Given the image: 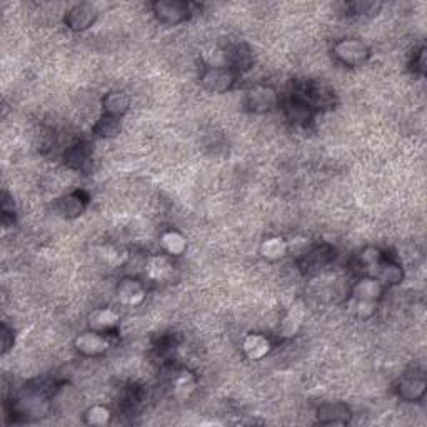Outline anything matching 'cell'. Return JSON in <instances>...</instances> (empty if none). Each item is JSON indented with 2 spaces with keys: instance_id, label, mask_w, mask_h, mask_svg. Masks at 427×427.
Instances as JSON below:
<instances>
[{
  "instance_id": "obj_1",
  "label": "cell",
  "mask_w": 427,
  "mask_h": 427,
  "mask_svg": "<svg viewBox=\"0 0 427 427\" xmlns=\"http://www.w3.org/2000/svg\"><path fill=\"white\" fill-rule=\"evenodd\" d=\"M237 72L227 66H206L200 72V84L204 89L214 93H224L230 91L236 84Z\"/></svg>"
},
{
  "instance_id": "obj_2",
  "label": "cell",
  "mask_w": 427,
  "mask_h": 427,
  "mask_svg": "<svg viewBox=\"0 0 427 427\" xmlns=\"http://www.w3.org/2000/svg\"><path fill=\"white\" fill-rule=\"evenodd\" d=\"M334 55L347 67H359L369 59L370 50L361 38H343L334 44Z\"/></svg>"
},
{
  "instance_id": "obj_3",
  "label": "cell",
  "mask_w": 427,
  "mask_h": 427,
  "mask_svg": "<svg viewBox=\"0 0 427 427\" xmlns=\"http://www.w3.org/2000/svg\"><path fill=\"white\" fill-rule=\"evenodd\" d=\"M152 10L159 22L167 25L181 24L190 15V6L181 0H159L152 3Z\"/></svg>"
},
{
  "instance_id": "obj_4",
  "label": "cell",
  "mask_w": 427,
  "mask_h": 427,
  "mask_svg": "<svg viewBox=\"0 0 427 427\" xmlns=\"http://www.w3.org/2000/svg\"><path fill=\"white\" fill-rule=\"evenodd\" d=\"M279 102L277 92L269 85H254L246 92L244 104L250 112L254 114H266L274 110Z\"/></svg>"
},
{
  "instance_id": "obj_5",
  "label": "cell",
  "mask_w": 427,
  "mask_h": 427,
  "mask_svg": "<svg viewBox=\"0 0 427 427\" xmlns=\"http://www.w3.org/2000/svg\"><path fill=\"white\" fill-rule=\"evenodd\" d=\"M50 404L42 396L40 392L31 391L27 394L20 396L15 403V411L19 416H24L25 419H37V417H44L49 412Z\"/></svg>"
},
{
  "instance_id": "obj_6",
  "label": "cell",
  "mask_w": 427,
  "mask_h": 427,
  "mask_svg": "<svg viewBox=\"0 0 427 427\" xmlns=\"http://www.w3.org/2000/svg\"><path fill=\"white\" fill-rule=\"evenodd\" d=\"M97 20V8L92 3H77L72 8H69L66 14V22L67 27L74 32H84L89 27H92V24Z\"/></svg>"
},
{
  "instance_id": "obj_7",
  "label": "cell",
  "mask_w": 427,
  "mask_h": 427,
  "mask_svg": "<svg viewBox=\"0 0 427 427\" xmlns=\"http://www.w3.org/2000/svg\"><path fill=\"white\" fill-rule=\"evenodd\" d=\"M110 347V340L104 332L97 331H89L84 334L77 336L75 339V349L80 354L89 357H97L107 352V349Z\"/></svg>"
},
{
  "instance_id": "obj_8",
  "label": "cell",
  "mask_w": 427,
  "mask_h": 427,
  "mask_svg": "<svg viewBox=\"0 0 427 427\" xmlns=\"http://www.w3.org/2000/svg\"><path fill=\"white\" fill-rule=\"evenodd\" d=\"M317 422L324 426H344L352 419L351 407L344 403H327L317 409Z\"/></svg>"
},
{
  "instance_id": "obj_9",
  "label": "cell",
  "mask_w": 427,
  "mask_h": 427,
  "mask_svg": "<svg viewBox=\"0 0 427 427\" xmlns=\"http://www.w3.org/2000/svg\"><path fill=\"white\" fill-rule=\"evenodd\" d=\"M224 57H225V66H227L229 69H232L234 72L249 70L252 63H254L252 50L249 49V45L244 44V42H239V44H232L230 47H227Z\"/></svg>"
},
{
  "instance_id": "obj_10",
  "label": "cell",
  "mask_w": 427,
  "mask_h": 427,
  "mask_svg": "<svg viewBox=\"0 0 427 427\" xmlns=\"http://www.w3.org/2000/svg\"><path fill=\"white\" fill-rule=\"evenodd\" d=\"M119 324H121V315L110 307H100V309H96L89 315V329L91 331L109 334V332L117 329Z\"/></svg>"
},
{
  "instance_id": "obj_11",
  "label": "cell",
  "mask_w": 427,
  "mask_h": 427,
  "mask_svg": "<svg viewBox=\"0 0 427 427\" xmlns=\"http://www.w3.org/2000/svg\"><path fill=\"white\" fill-rule=\"evenodd\" d=\"M145 294L147 292H145L144 284L137 279H132V277L122 279L117 285V299L123 306H139L145 299Z\"/></svg>"
},
{
  "instance_id": "obj_12",
  "label": "cell",
  "mask_w": 427,
  "mask_h": 427,
  "mask_svg": "<svg viewBox=\"0 0 427 427\" xmlns=\"http://www.w3.org/2000/svg\"><path fill=\"white\" fill-rule=\"evenodd\" d=\"M384 287H386V285H384L379 279H375V277H366V279H361L356 285H354L352 290L354 301H364L377 304V302L382 299Z\"/></svg>"
},
{
  "instance_id": "obj_13",
  "label": "cell",
  "mask_w": 427,
  "mask_h": 427,
  "mask_svg": "<svg viewBox=\"0 0 427 427\" xmlns=\"http://www.w3.org/2000/svg\"><path fill=\"white\" fill-rule=\"evenodd\" d=\"M373 277L379 279L384 285H397L403 283L404 279V271L399 264L394 262V260L386 259L382 255V259L375 264V267L373 269Z\"/></svg>"
},
{
  "instance_id": "obj_14",
  "label": "cell",
  "mask_w": 427,
  "mask_h": 427,
  "mask_svg": "<svg viewBox=\"0 0 427 427\" xmlns=\"http://www.w3.org/2000/svg\"><path fill=\"white\" fill-rule=\"evenodd\" d=\"M427 384L424 377H417V375H407V377L400 379L397 384V396L405 403H416L421 400L426 394Z\"/></svg>"
},
{
  "instance_id": "obj_15",
  "label": "cell",
  "mask_w": 427,
  "mask_h": 427,
  "mask_svg": "<svg viewBox=\"0 0 427 427\" xmlns=\"http://www.w3.org/2000/svg\"><path fill=\"white\" fill-rule=\"evenodd\" d=\"M174 272V264L167 255H152L145 262V276L153 283L167 280Z\"/></svg>"
},
{
  "instance_id": "obj_16",
  "label": "cell",
  "mask_w": 427,
  "mask_h": 427,
  "mask_svg": "<svg viewBox=\"0 0 427 427\" xmlns=\"http://www.w3.org/2000/svg\"><path fill=\"white\" fill-rule=\"evenodd\" d=\"M85 207H87V197L82 192H72V194L63 195L62 199H59L57 209L67 219H75V217L82 216Z\"/></svg>"
},
{
  "instance_id": "obj_17",
  "label": "cell",
  "mask_w": 427,
  "mask_h": 427,
  "mask_svg": "<svg viewBox=\"0 0 427 427\" xmlns=\"http://www.w3.org/2000/svg\"><path fill=\"white\" fill-rule=\"evenodd\" d=\"M271 339L262 334H249L242 343V349H244V354L250 361H260L271 352Z\"/></svg>"
},
{
  "instance_id": "obj_18",
  "label": "cell",
  "mask_w": 427,
  "mask_h": 427,
  "mask_svg": "<svg viewBox=\"0 0 427 427\" xmlns=\"http://www.w3.org/2000/svg\"><path fill=\"white\" fill-rule=\"evenodd\" d=\"M332 257H334V249L331 246H319L306 254V257L302 259V267L306 272H315L327 266Z\"/></svg>"
},
{
  "instance_id": "obj_19",
  "label": "cell",
  "mask_w": 427,
  "mask_h": 427,
  "mask_svg": "<svg viewBox=\"0 0 427 427\" xmlns=\"http://www.w3.org/2000/svg\"><path fill=\"white\" fill-rule=\"evenodd\" d=\"M63 159H66V164L69 165L70 169L87 170V165L91 164V149H89V144L77 142L70 145L66 151Z\"/></svg>"
},
{
  "instance_id": "obj_20",
  "label": "cell",
  "mask_w": 427,
  "mask_h": 427,
  "mask_svg": "<svg viewBox=\"0 0 427 427\" xmlns=\"http://www.w3.org/2000/svg\"><path fill=\"white\" fill-rule=\"evenodd\" d=\"M104 114L121 119L129 110L130 99L126 92H110L102 99Z\"/></svg>"
},
{
  "instance_id": "obj_21",
  "label": "cell",
  "mask_w": 427,
  "mask_h": 427,
  "mask_svg": "<svg viewBox=\"0 0 427 427\" xmlns=\"http://www.w3.org/2000/svg\"><path fill=\"white\" fill-rule=\"evenodd\" d=\"M172 389L174 396H176L179 400L189 399L192 392L195 391L194 374L189 373V370H179L176 377L172 379Z\"/></svg>"
},
{
  "instance_id": "obj_22",
  "label": "cell",
  "mask_w": 427,
  "mask_h": 427,
  "mask_svg": "<svg viewBox=\"0 0 427 427\" xmlns=\"http://www.w3.org/2000/svg\"><path fill=\"white\" fill-rule=\"evenodd\" d=\"M160 246L169 255L177 257V255H182L186 252L187 239L179 230H165L160 236Z\"/></svg>"
},
{
  "instance_id": "obj_23",
  "label": "cell",
  "mask_w": 427,
  "mask_h": 427,
  "mask_svg": "<svg viewBox=\"0 0 427 427\" xmlns=\"http://www.w3.org/2000/svg\"><path fill=\"white\" fill-rule=\"evenodd\" d=\"M285 115L289 117V121L296 123H306L307 121H310V117H313V109H310V107L296 93L294 99H290L287 102V105H285Z\"/></svg>"
},
{
  "instance_id": "obj_24",
  "label": "cell",
  "mask_w": 427,
  "mask_h": 427,
  "mask_svg": "<svg viewBox=\"0 0 427 427\" xmlns=\"http://www.w3.org/2000/svg\"><path fill=\"white\" fill-rule=\"evenodd\" d=\"M121 129H122L121 119L104 114L99 119V122L93 126V134L100 139H114L121 134Z\"/></svg>"
},
{
  "instance_id": "obj_25",
  "label": "cell",
  "mask_w": 427,
  "mask_h": 427,
  "mask_svg": "<svg viewBox=\"0 0 427 427\" xmlns=\"http://www.w3.org/2000/svg\"><path fill=\"white\" fill-rule=\"evenodd\" d=\"M304 307L301 304L292 306L289 309V313L285 314V317L283 320V324H280V332H283V336L285 337H292L297 334V331L302 326V320H304Z\"/></svg>"
},
{
  "instance_id": "obj_26",
  "label": "cell",
  "mask_w": 427,
  "mask_h": 427,
  "mask_svg": "<svg viewBox=\"0 0 427 427\" xmlns=\"http://www.w3.org/2000/svg\"><path fill=\"white\" fill-rule=\"evenodd\" d=\"M287 247L283 237H269L260 244V254L267 260H279L287 254Z\"/></svg>"
},
{
  "instance_id": "obj_27",
  "label": "cell",
  "mask_w": 427,
  "mask_h": 427,
  "mask_svg": "<svg viewBox=\"0 0 427 427\" xmlns=\"http://www.w3.org/2000/svg\"><path fill=\"white\" fill-rule=\"evenodd\" d=\"M110 421H112V412L104 405H92L84 414V422L89 426L104 427L110 424Z\"/></svg>"
},
{
  "instance_id": "obj_28",
  "label": "cell",
  "mask_w": 427,
  "mask_h": 427,
  "mask_svg": "<svg viewBox=\"0 0 427 427\" xmlns=\"http://www.w3.org/2000/svg\"><path fill=\"white\" fill-rule=\"evenodd\" d=\"M99 255L102 257V260H104V262H107L109 266H114V267L122 266V264L126 262V259H127L126 252H123L122 249H119V247L110 246V244L100 247Z\"/></svg>"
},
{
  "instance_id": "obj_29",
  "label": "cell",
  "mask_w": 427,
  "mask_h": 427,
  "mask_svg": "<svg viewBox=\"0 0 427 427\" xmlns=\"http://www.w3.org/2000/svg\"><path fill=\"white\" fill-rule=\"evenodd\" d=\"M382 7L381 2H373V0H357V2L349 3V8L356 15H373L377 14L379 8Z\"/></svg>"
},
{
  "instance_id": "obj_30",
  "label": "cell",
  "mask_w": 427,
  "mask_h": 427,
  "mask_svg": "<svg viewBox=\"0 0 427 427\" xmlns=\"http://www.w3.org/2000/svg\"><path fill=\"white\" fill-rule=\"evenodd\" d=\"M375 304L373 302H364V301H354V314L359 319H369L374 314Z\"/></svg>"
},
{
  "instance_id": "obj_31",
  "label": "cell",
  "mask_w": 427,
  "mask_h": 427,
  "mask_svg": "<svg viewBox=\"0 0 427 427\" xmlns=\"http://www.w3.org/2000/svg\"><path fill=\"white\" fill-rule=\"evenodd\" d=\"M412 70L416 72V74L424 75V72H426V49L424 47H421V49L414 54Z\"/></svg>"
},
{
  "instance_id": "obj_32",
  "label": "cell",
  "mask_w": 427,
  "mask_h": 427,
  "mask_svg": "<svg viewBox=\"0 0 427 427\" xmlns=\"http://www.w3.org/2000/svg\"><path fill=\"white\" fill-rule=\"evenodd\" d=\"M14 332L8 329L6 324L2 326V354H7L8 351H10L12 347H14Z\"/></svg>"
}]
</instances>
